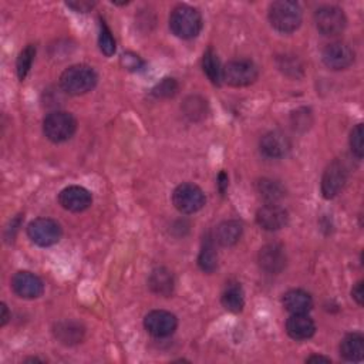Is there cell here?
Segmentation results:
<instances>
[{
    "mask_svg": "<svg viewBox=\"0 0 364 364\" xmlns=\"http://www.w3.org/2000/svg\"><path fill=\"white\" fill-rule=\"evenodd\" d=\"M148 286L155 295L169 297L175 289V279L172 272L164 266L155 268L148 278Z\"/></svg>",
    "mask_w": 364,
    "mask_h": 364,
    "instance_id": "obj_18",
    "label": "cell"
},
{
    "mask_svg": "<svg viewBox=\"0 0 364 364\" xmlns=\"http://www.w3.org/2000/svg\"><path fill=\"white\" fill-rule=\"evenodd\" d=\"M292 148V142L288 135L280 131H271L261 138V154L269 159H279L288 155Z\"/></svg>",
    "mask_w": 364,
    "mask_h": 364,
    "instance_id": "obj_16",
    "label": "cell"
},
{
    "mask_svg": "<svg viewBox=\"0 0 364 364\" xmlns=\"http://www.w3.org/2000/svg\"><path fill=\"white\" fill-rule=\"evenodd\" d=\"M203 67H204V73L208 76V79L211 80L212 84L215 86H221L222 83V69H221V63L220 59L217 56V53L214 52V49H208L204 53V59H203Z\"/></svg>",
    "mask_w": 364,
    "mask_h": 364,
    "instance_id": "obj_26",
    "label": "cell"
},
{
    "mask_svg": "<svg viewBox=\"0 0 364 364\" xmlns=\"http://www.w3.org/2000/svg\"><path fill=\"white\" fill-rule=\"evenodd\" d=\"M363 280L357 282L354 285V288L351 289V297L356 300V303L358 306H363V300H364V290H363Z\"/></svg>",
    "mask_w": 364,
    "mask_h": 364,
    "instance_id": "obj_35",
    "label": "cell"
},
{
    "mask_svg": "<svg viewBox=\"0 0 364 364\" xmlns=\"http://www.w3.org/2000/svg\"><path fill=\"white\" fill-rule=\"evenodd\" d=\"M28 237L42 248L56 245L62 238V227L50 218H38L28 225Z\"/></svg>",
    "mask_w": 364,
    "mask_h": 364,
    "instance_id": "obj_8",
    "label": "cell"
},
{
    "mask_svg": "<svg viewBox=\"0 0 364 364\" xmlns=\"http://www.w3.org/2000/svg\"><path fill=\"white\" fill-rule=\"evenodd\" d=\"M35 56H36V47L33 45L26 46L21 52V55L18 57V62H16V72H18V76H19V79L22 81L28 77V74H29V72L32 69Z\"/></svg>",
    "mask_w": 364,
    "mask_h": 364,
    "instance_id": "obj_28",
    "label": "cell"
},
{
    "mask_svg": "<svg viewBox=\"0 0 364 364\" xmlns=\"http://www.w3.org/2000/svg\"><path fill=\"white\" fill-rule=\"evenodd\" d=\"M178 326L175 314L166 310H152L144 317L145 330L154 337H168Z\"/></svg>",
    "mask_w": 364,
    "mask_h": 364,
    "instance_id": "obj_11",
    "label": "cell"
},
{
    "mask_svg": "<svg viewBox=\"0 0 364 364\" xmlns=\"http://www.w3.org/2000/svg\"><path fill=\"white\" fill-rule=\"evenodd\" d=\"M258 262L262 271L271 275H279L288 265V256L279 244L265 245L258 255Z\"/></svg>",
    "mask_w": 364,
    "mask_h": 364,
    "instance_id": "obj_13",
    "label": "cell"
},
{
    "mask_svg": "<svg viewBox=\"0 0 364 364\" xmlns=\"http://www.w3.org/2000/svg\"><path fill=\"white\" fill-rule=\"evenodd\" d=\"M176 93H178V83L174 79H164L152 90V96L157 98H169V97H174Z\"/></svg>",
    "mask_w": 364,
    "mask_h": 364,
    "instance_id": "obj_30",
    "label": "cell"
},
{
    "mask_svg": "<svg viewBox=\"0 0 364 364\" xmlns=\"http://www.w3.org/2000/svg\"><path fill=\"white\" fill-rule=\"evenodd\" d=\"M347 166L343 161L334 159L327 165L322 176V194L326 200H333L346 186Z\"/></svg>",
    "mask_w": 364,
    "mask_h": 364,
    "instance_id": "obj_9",
    "label": "cell"
},
{
    "mask_svg": "<svg viewBox=\"0 0 364 364\" xmlns=\"http://www.w3.org/2000/svg\"><path fill=\"white\" fill-rule=\"evenodd\" d=\"M203 25L201 13L195 8L187 5L176 6L169 16L171 32L182 40L197 38L203 30Z\"/></svg>",
    "mask_w": 364,
    "mask_h": 364,
    "instance_id": "obj_1",
    "label": "cell"
},
{
    "mask_svg": "<svg viewBox=\"0 0 364 364\" xmlns=\"http://www.w3.org/2000/svg\"><path fill=\"white\" fill-rule=\"evenodd\" d=\"M340 356L346 361L358 363L364 358V337L361 333H348L340 343Z\"/></svg>",
    "mask_w": 364,
    "mask_h": 364,
    "instance_id": "obj_21",
    "label": "cell"
},
{
    "mask_svg": "<svg viewBox=\"0 0 364 364\" xmlns=\"http://www.w3.org/2000/svg\"><path fill=\"white\" fill-rule=\"evenodd\" d=\"M314 23L320 35L326 38H334L344 32L347 26V18L337 6H322L314 13Z\"/></svg>",
    "mask_w": 364,
    "mask_h": 364,
    "instance_id": "obj_6",
    "label": "cell"
},
{
    "mask_svg": "<svg viewBox=\"0 0 364 364\" xmlns=\"http://www.w3.org/2000/svg\"><path fill=\"white\" fill-rule=\"evenodd\" d=\"M59 204L69 212H83L93 204V195L89 190L80 186H72L64 188L59 194Z\"/></svg>",
    "mask_w": 364,
    "mask_h": 364,
    "instance_id": "obj_12",
    "label": "cell"
},
{
    "mask_svg": "<svg viewBox=\"0 0 364 364\" xmlns=\"http://www.w3.org/2000/svg\"><path fill=\"white\" fill-rule=\"evenodd\" d=\"M256 193L266 204H279L286 197V190L280 182L269 178H261L255 184Z\"/></svg>",
    "mask_w": 364,
    "mask_h": 364,
    "instance_id": "obj_22",
    "label": "cell"
},
{
    "mask_svg": "<svg viewBox=\"0 0 364 364\" xmlns=\"http://www.w3.org/2000/svg\"><path fill=\"white\" fill-rule=\"evenodd\" d=\"M363 124H357L350 132V148L357 159L363 158Z\"/></svg>",
    "mask_w": 364,
    "mask_h": 364,
    "instance_id": "obj_31",
    "label": "cell"
},
{
    "mask_svg": "<svg viewBox=\"0 0 364 364\" xmlns=\"http://www.w3.org/2000/svg\"><path fill=\"white\" fill-rule=\"evenodd\" d=\"M198 265L201 271L205 273H212L218 268V254L215 249V239L210 234L204 238L200 256H198Z\"/></svg>",
    "mask_w": 364,
    "mask_h": 364,
    "instance_id": "obj_24",
    "label": "cell"
},
{
    "mask_svg": "<svg viewBox=\"0 0 364 364\" xmlns=\"http://www.w3.org/2000/svg\"><path fill=\"white\" fill-rule=\"evenodd\" d=\"M322 60L330 70L339 72L348 69L354 62L353 49L341 42L327 45L322 52Z\"/></svg>",
    "mask_w": 364,
    "mask_h": 364,
    "instance_id": "obj_10",
    "label": "cell"
},
{
    "mask_svg": "<svg viewBox=\"0 0 364 364\" xmlns=\"http://www.w3.org/2000/svg\"><path fill=\"white\" fill-rule=\"evenodd\" d=\"M306 363H330V358L314 354V356H310L309 358H306Z\"/></svg>",
    "mask_w": 364,
    "mask_h": 364,
    "instance_id": "obj_38",
    "label": "cell"
},
{
    "mask_svg": "<svg viewBox=\"0 0 364 364\" xmlns=\"http://www.w3.org/2000/svg\"><path fill=\"white\" fill-rule=\"evenodd\" d=\"M282 62H283V64H279V67H280L283 72H286V73H289V70H292L293 74L296 76V74H297V70H302V66H297V59L285 57V59H282Z\"/></svg>",
    "mask_w": 364,
    "mask_h": 364,
    "instance_id": "obj_34",
    "label": "cell"
},
{
    "mask_svg": "<svg viewBox=\"0 0 364 364\" xmlns=\"http://www.w3.org/2000/svg\"><path fill=\"white\" fill-rule=\"evenodd\" d=\"M0 310H2V314H0V326H6L8 322L11 320V313H9V309L5 303L0 305Z\"/></svg>",
    "mask_w": 364,
    "mask_h": 364,
    "instance_id": "obj_36",
    "label": "cell"
},
{
    "mask_svg": "<svg viewBox=\"0 0 364 364\" xmlns=\"http://www.w3.org/2000/svg\"><path fill=\"white\" fill-rule=\"evenodd\" d=\"M218 187H220V191L222 194H225V191L228 188V175L224 171L218 175Z\"/></svg>",
    "mask_w": 364,
    "mask_h": 364,
    "instance_id": "obj_37",
    "label": "cell"
},
{
    "mask_svg": "<svg viewBox=\"0 0 364 364\" xmlns=\"http://www.w3.org/2000/svg\"><path fill=\"white\" fill-rule=\"evenodd\" d=\"M242 232H244L242 224L239 221L229 220V221L221 222L217 227L214 239L221 246L229 248V246H234V245H237L239 242V239L242 237Z\"/></svg>",
    "mask_w": 364,
    "mask_h": 364,
    "instance_id": "obj_20",
    "label": "cell"
},
{
    "mask_svg": "<svg viewBox=\"0 0 364 364\" xmlns=\"http://www.w3.org/2000/svg\"><path fill=\"white\" fill-rule=\"evenodd\" d=\"M182 110H184V113L188 118H191L194 121L201 120L207 115V101L198 96H191L186 100Z\"/></svg>",
    "mask_w": 364,
    "mask_h": 364,
    "instance_id": "obj_27",
    "label": "cell"
},
{
    "mask_svg": "<svg viewBox=\"0 0 364 364\" xmlns=\"http://www.w3.org/2000/svg\"><path fill=\"white\" fill-rule=\"evenodd\" d=\"M283 306L290 314H306L313 309V299L303 289H292L285 293Z\"/></svg>",
    "mask_w": 364,
    "mask_h": 364,
    "instance_id": "obj_19",
    "label": "cell"
},
{
    "mask_svg": "<svg viewBox=\"0 0 364 364\" xmlns=\"http://www.w3.org/2000/svg\"><path fill=\"white\" fill-rule=\"evenodd\" d=\"M286 331L293 340H307L316 333V324L307 313L292 314L286 322Z\"/></svg>",
    "mask_w": 364,
    "mask_h": 364,
    "instance_id": "obj_17",
    "label": "cell"
},
{
    "mask_svg": "<svg viewBox=\"0 0 364 364\" xmlns=\"http://www.w3.org/2000/svg\"><path fill=\"white\" fill-rule=\"evenodd\" d=\"M121 64L124 66V69L135 72V70H140V69H141L142 60H141L137 55H134V53H127V55H123V57H121Z\"/></svg>",
    "mask_w": 364,
    "mask_h": 364,
    "instance_id": "obj_32",
    "label": "cell"
},
{
    "mask_svg": "<svg viewBox=\"0 0 364 364\" xmlns=\"http://www.w3.org/2000/svg\"><path fill=\"white\" fill-rule=\"evenodd\" d=\"M55 334L60 340V343L66 346L77 344L84 337V327L73 320H64L56 324Z\"/></svg>",
    "mask_w": 364,
    "mask_h": 364,
    "instance_id": "obj_23",
    "label": "cell"
},
{
    "mask_svg": "<svg viewBox=\"0 0 364 364\" xmlns=\"http://www.w3.org/2000/svg\"><path fill=\"white\" fill-rule=\"evenodd\" d=\"M172 204L181 214H195L205 205L204 191L191 182L178 186L172 193Z\"/></svg>",
    "mask_w": 364,
    "mask_h": 364,
    "instance_id": "obj_5",
    "label": "cell"
},
{
    "mask_svg": "<svg viewBox=\"0 0 364 364\" xmlns=\"http://www.w3.org/2000/svg\"><path fill=\"white\" fill-rule=\"evenodd\" d=\"M259 70L251 60H232L222 69V79L232 87H246L258 80Z\"/></svg>",
    "mask_w": 364,
    "mask_h": 364,
    "instance_id": "obj_7",
    "label": "cell"
},
{
    "mask_svg": "<svg viewBox=\"0 0 364 364\" xmlns=\"http://www.w3.org/2000/svg\"><path fill=\"white\" fill-rule=\"evenodd\" d=\"M77 130V121L67 111H53L43 121V132L52 142H64L70 140Z\"/></svg>",
    "mask_w": 364,
    "mask_h": 364,
    "instance_id": "obj_4",
    "label": "cell"
},
{
    "mask_svg": "<svg viewBox=\"0 0 364 364\" xmlns=\"http://www.w3.org/2000/svg\"><path fill=\"white\" fill-rule=\"evenodd\" d=\"M256 222L265 231H279L288 225L289 214L279 204H266L258 210Z\"/></svg>",
    "mask_w": 364,
    "mask_h": 364,
    "instance_id": "obj_15",
    "label": "cell"
},
{
    "mask_svg": "<svg viewBox=\"0 0 364 364\" xmlns=\"http://www.w3.org/2000/svg\"><path fill=\"white\" fill-rule=\"evenodd\" d=\"M69 8H72L73 11H76V12H81V13H87V12H90L94 6H96V4L94 2H86V0H77V2H67L66 4Z\"/></svg>",
    "mask_w": 364,
    "mask_h": 364,
    "instance_id": "obj_33",
    "label": "cell"
},
{
    "mask_svg": "<svg viewBox=\"0 0 364 364\" xmlns=\"http://www.w3.org/2000/svg\"><path fill=\"white\" fill-rule=\"evenodd\" d=\"M12 289L19 297L38 299L45 292V283L38 275L28 271H21L12 279Z\"/></svg>",
    "mask_w": 364,
    "mask_h": 364,
    "instance_id": "obj_14",
    "label": "cell"
},
{
    "mask_svg": "<svg viewBox=\"0 0 364 364\" xmlns=\"http://www.w3.org/2000/svg\"><path fill=\"white\" fill-rule=\"evenodd\" d=\"M98 46H100L101 53L107 57H111L115 53V40H114L113 33H111V30L108 29V26L106 25L104 21H101V25H100Z\"/></svg>",
    "mask_w": 364,
    "mask_h": 364,
    "instance_id": "obj_29",
    "label": "cell"
},
{
    "mask_svg": "<svg viewBox=\"0 0 364 364\" xmlns=\"http://www.w3.org/2000/svg\"><path fill=\"white\" fill-rule=\"evenodd\" d=\"M221 302L228 312H232V313L242 312L245 306V296H244L242 288L238 283L227 286V289L222 293Z\"/></svg>",
    "mask_w": 364,
    "mask_h": 364,
    "instance_id": "obj_25",
    "label": "cell"
},
{
    "mask_svg": "<svg viewBox=\"0 0 364 364\" xmlns=\"http://www.w3.org/2000/svg\"><path fill=\"white\" fill-rule=\"evenodd\" d=\"M97 73L87 64H74L60 76V87L70 96H81L97 86Z\"/></svg>",
    "mask_w": 364,
    "mask_h": 364,
    "instance_id": "obj_3",
    "label": "cell"
},
{
    "mask_svg": "<svg viewBox=\"0 0 364 364\" xmlns=\"http://www.w3.org/2000/svg\"><path fill=\"white\" fill-rule=\"evenodd\" d=\"M303 13L297 2L292 0H278L269 8V22L272 28L280 33H293L302 25Z\"/></svg>",
    "mask_w": 364,
    "mask_h": 364,
    "instance_id": "obj_2",
    "label": "cell"
}]
</instances>
